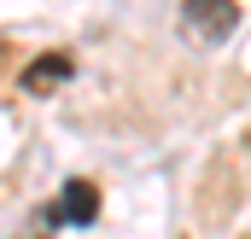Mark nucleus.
Segmentation results:
<instances>
[{
	"label": "nucleus",
	"instance_id": "1",
	"mask_svg": "<svg viewBox=\"0 0 251 239\" xmlns=\"http://www.w3.org/2000/svg\"><path fill=\"white\" fill-rule=\"evenodd\" d=\"M176 24H181V41H193V47L210 53V47H222L240 29V6L234 0H181Z\"/></svg>",
	"mask_w": 251,
	"mask_h": 239
},
{
	"label": "nucleus",
	"instance_id": "3",
	"mask_svg": "<svg viewBox=\"0 0 251 239\" xmlns=\"http://www.w3.org/2000/svg\"><path fill=\"white\" fill-rule=\"evenodd\" d=\"M70 76H76V59H70V53H41V59L24 70V94H53Z\"/></svg>",
	"mask_w": 251,
	"mask_h": 239
},
{
	"label": "nucleus",
	"instance_id": "2",
	"mask_svg": "<svg viewBox=\"0 0 251 239\" xmlns=\"http://www.w3.org/2000/svg\"><path fill=\"white\" fill-rule=\"evenodd\" d=\"M53 210H59V222H70V228H94V222H100V187H94V181H82V175L64 181Z\"/></svg>",
	"mask_w": 251,
	"mask_h": 239
}]
</instances>
